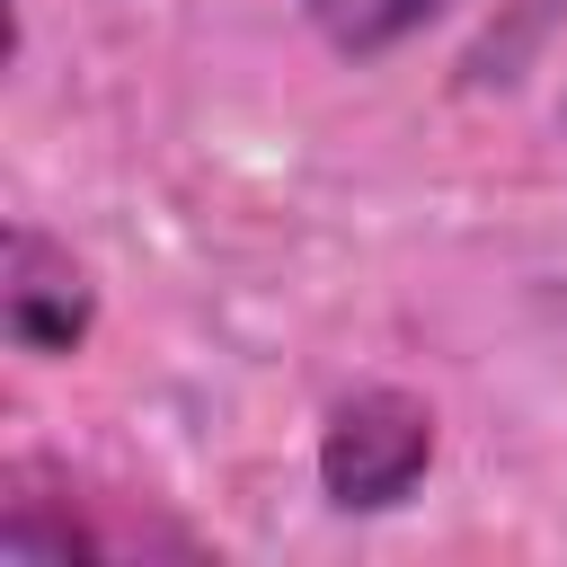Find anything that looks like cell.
<instances>
[{"label": "cell", "instance_id": "cell-1", "mask_svg": "<svg viewBox=\"0 0 567 567\" xmlns=\"http://www.w3.org/2000/svg\"><path fill=\"white\" fill-rule=\"evenodd\" d=\"M186 523H159L133 496L71 487L53 461H9L0 478V558H195Z\"/></svg>", "mask_w": 567, "mask_h": 567}, {"label": "cell", "instance_id": "cell-2", "mask_svg": "<svg viewBox=\"0 0 567 567\" xmlns=\"http://www.w3.org/2000/svg\"><path fill=\"white\" fill-rule=\"evenodd\" d=\"M434 461V408L416 390H354L328 416L319 478L337 505H399Z\"/></svg>", "mask_w": 567, "mask_h": 567}, {"label": "cell", "instance_id": "cell-3", "mask_svg": "<svg viewBox=\"0 0 567 567\" xmlns=\"http://www.w3.org/2000/svg\"><path fill=\"white\" fill-rule=\"evenodd\" d=\"M0 310H9V337L27 354H71L89 337V275L71 248H53L44 230H9V257H0Z\"/></svg>", "mask_w": 567, "mask_h": 567}, {"label": "cell", "instance_id": "cell-4", "mask_svg": "<svg viewBox=\"0 0 567 567\" xmlns=\"http://www.w3.org/2000/svg\"><path fill=\"white\" fill-rule=\"evenodd\" d=\"M301 9L319 18L328 44H346V53H381V44H399L408 27H425L443 0H301Z\"/></svg>", "mask_w": 567, "mask_h": 567}]
</instances>
